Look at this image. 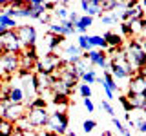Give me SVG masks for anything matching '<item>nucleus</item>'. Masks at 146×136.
Segmentation results:
<instances>
[{
	"label": "nucleus",
	"instance_id": "f257e3e1",
	"mask_svg": "<svg viewBox=\"0 0 146 136\" xmlns=\"http://www.w3.org/2000/svg\"><path fill=\"white\" fill-rule=\"evenodd\" d=\"M110 73H111V76L117 80H128V78H131V76H135V69L130 65V62H128V58H126V53H122L121 54H117V56H113V60L110 62Z\"/></svg>",
	"mask_w": 146,
	"mask_h": 136
},
{
	"label": "nucleus",
	"instance_id": "f03ea898",
	"mask_svg": "<svg viewBox=\"0 0 146 136\" xmlns=\"http://www.w3.org/2000/svg\"><path fill=\"white\" fill-rule=\"evenodd\" d=\"M126 58L130 62V65L135 67V71H146V53H144L143 44L139 40H130Z\"/></svg>",
	"mask_w": 146,
	"mask_h": 136
},
{
	"label": "nucleus",
	"instance_id": "7ed1b4c3",
	"mask_svg": "<svg viewBox=\"0 0 146 136\" xmlns=\"http://www.w3.org/2000/svg\"><path fill=\"white\" fill-rule=\"evenodd\" d=\"M68 124H70V118L64 111H55L49 114V120L46 124L44 129L46 131H51V133L58 134V136H66L68 133Z\"/></svg>",
	"mask_w": 146,
	"mask_h": 136
},
{
	"label": "nucleus",
	"instance_id": "20e7f679",
	"mask_svg": "<svg viewBox=\"0 0 146 136\" xmlns=\"http://www.w3.org/2000/svg\"><path fill=\"white\" fill-rule=\"evenodd\" d=\"M64 62L60 58V54L57 53H46L42 60L36 62V75H53L55 69H58V67H62Z\"/></svg>",
	"mask_w": 146,
	"mask_h": 136
},
{
	"label": "nucleus",
	"instance_id": "39448f33",
	"mask_svg": "<svg viewBox=\"0 0 146 136\" xmlns=\"http://www.w3.org/2000/svg\"><path fill=\"white\" fill-rule=\"evenodd\" d=\"M0 49L4 53H15L18 54L22 49V44L18 40V35H17V29H7L6 33L0 36Z\"/></svg>",
	"mask_w": 146,
	"mask_h": 136
},
{
	"label": "nucleus",
	"instance_id": "423d86ee",
	"mask_svg": "<svg viewBox=\"0 0 146 136\" xmlns=\"http://www.w3.org/2000/svg\"><path fill=\"white\" fill-rule=\"evenodd\" d=\"M17 35L20 40L22 47H35L36 44V29L33 26H18L17 27Z\"/></svg>",
	"mask_w": 146,
	"mask_h": 136
},
{
	"label": "nucleus",
	"instance_id": "0eeeda50",
	"mask_svg": "<svg viewBox=\"0 0 146 136\" xmlns=\"http://www.w3.org/2000/svg\"><path fill=\"white\" fill-rule=\"evenodd\" d=\"M26 120L29 122L31 129H42V127H46V124H48L49 120V112L46 111V109H29V112L26 114Z\"/></svg>",
	"mask_w": 146,
	"mask_h": 136
},
{
	"label": "nucleus",
	"instance_id": "6e6552de",
	"mask_svg": "<svg viewBox=\"0 0 146 136\" xmlns=\"http://www.w3.org/2000/svg\"><path fill=\"white\" fill-rule=\"evenodd\" d=\"M82 58H86V60L90 62V65H97L104 71L110 69V62H108V54L104 51H97V49H93V51L90 53H82Z\"/></svg>",
	"mask_w": 146,
	"mask_h": 136
},
{
	"label": "nucleus",
	"instance_id": "1a4fd4ad",
	"mask_svg": "<svg viewBox=\"0 0 146 136\" xmlns=\"http://www.w3.org/2000/svg\"><path fill=\"white\" fill-rule=\"evenodd\" d=\"M146 93V71H137L135 76H131L128 85V94H143Z\"/></svg>",
	"mask_w": 146,
	"mask_h": 136
},
{
	"label": "nucleus",
	"instance_id": "9d476101",
	"mask_svg": "<svg viewBox=\"0 0 146 136\" xmlns=\"http://www.w3.org/2000/svg\"><path fill=\"white\" fill-rule=\"evenodd\" d=\"M100 78H102L100 85H102L104 93H106V98L108 100H113V98H115V93L119 91V84L115 82V78L111 76V73H110V71H104Z\"/></svg>",
	"mask_w": 146,
	"mask_h": 136
},
{
	"label": "nucleus",
	"instance_id": "9b49d317",
	"mask_svg": "<svg viewBox=\"0 0 146 136\" xmlns=\"http://www.w3.org/2000/svg\"><path fill=\"white\" fill-rule=\"evenodd\" d=\"M20 56V69H26L29 71L33 65H36V62H38V54H36V47H27L22 54H18Z\"/></svg>",
	"mask_w": 146,
	"mask_h": 136
},
{
	"label": "nucleus",
	"instance_id": "f8f14e48",
	"mask_svg": "<svg viewBox=\"0 0 146 136\" xmlns=\"http://www.w3.org/2000/svg\"><path fill=\"white\" fill-rule=\"evenodd\" d=\"M24 116H26V112H24V105H22V103H18V105L9 103L6 107V112H4L2 118L7 120V122H11V124H15V122H20Z\"/></svg>",
	"mask_w": 146,
	"mask_h": 136
},
{
	"label": "nucleus",
	"instance_id": "ddd939ff",
	"mask_svg": "<svg viewBox=\"0 0 146 136\" xmlns=\"http://www.w3.org/2000/svg\"><path fill=\"white\" fill-rule=\"evenodd\" d=\"M80 7H82L86 16L93 18L95 15H102V2L100 0H82Z\"/></svg>",
	"mask_w": 146,
	"mask_h": 136
},
{
	"label": "nucleus",
	"instance_id": "4468645a",
	"mask_svg": "<svg viewBox=\"0 0 146 136\" xmlns=\"http://www.w3.org/2000/svg\"><path fill=\"white\" fill-rule=\"evenodd\" d=\"M2 67L6 73H15L20 69V56L15 53H6L2 56Z\"/></svg>",
	"mask_w": 146,
	"mask_h": 136
},
{
	"label": "nucleus",
	"instance_id": "2eb2a0df",
	"mask_svg": "<svg viewBox=\"0 0 146 136\" xmlns=\"http://www.w3.org/2000/svg\"><path fill=\"white\" fill-rule=\"evenodd\" d=\"M29 4V18H42L46 15V9H44V2H40V0H31Z\"/></svg>",
	"mask_w": 146,
	"mask_h": 136
},
{
	"label": "nucleus",
	"instance_id": "dca6fc26",
	"mask_svg": "<svg viewBox=\"0 0 146 136\" xmlns=\"http://www.w3.org/2000/svg\"><path fill=\"white\" fill-rule=\"evenodd\" d=\"M64 40H66V36H60V35H51L48 33L46 36V44H48V53H55V49H58L60 45L64 44Z\"/></svg>",
	"mask_w": 146,
	"mask_h": 136
},
{
	"label": "nucleus",
	"instance_id": "f3484780",
	"mask_svg": "<svg viewBox=\"0 0 146 136\" xmlns=\"http://www.w3.org/2000/svg\"><path fill=\"white\" fill-rule=\"evenodd\" d=\"M128 100H130L131 107L137 109V111H146V93L143 94H126Z\"/></svg>",
	"mask_w": 146,
	"mask_h": 136
},
{
	"label": "nucleus",
	"instance_id": "a211bd4d",
	"mask_svg": "<svg viewBox=\"0 0 146 136\" xmlns=\"http://www.w3.org/2000/svg\"><path fill=\"white\" fill-rule=\"evenodd\" d=\"M24 100H26V94H24V91H22L20 85H13V87L9 89V103L18 105V103H22Z\"/></svg>",
	"mask_w": 146,
	"mask_h": 136
},
{
	"label": "nucleus",
	"instance_id": "6ab92c4d",
	"mask_svg": "<svg viewBox=\"0 0 146 136\" xmlns=\"http://www.w3.org/2000/svg\"><path fill=\"white\" fill-rule=\"evenodd\" d=\"M64 56H66L68 62H71V60H75V58H80L82 56V51L79 49V45H77V44H70V45H66Z\"/></svg>",
	"mask_w": 146,
	"mask_h": 136
},
{
	"label": "nucleus",
	"instance_id": "aec40b11",
	"mask_svg": "<svg viewBox=\"0 0 146 136\" xmlns=\"http://www.w3.org/2000/svg\"><path fill=\"white\" fill-rule=\"evenodd\" d=\"M91 24H93V18L82 15L80 20L75 24V31H77V33H80V35H86V31H88V27H90Z\"/></svg>",
	"mask_w": 146,
	"mask_h": 136
},
{
	"label": "nucleus",
	"instance_id": "412c9836",
	"mask_svg": "<svg viewBox=\"0 0 146 136\" xmlns=\"http://www.w3.org/2000/svg\"><path fill=\"white\" fill-rule=\"evenodd\" d=\"M104 40H106L108 47H121V45H122L121 35L113 33V31H108V33H104Z\"/></svg>",
	"mask_w": 146,
	"mask_h": 136
},
{
	"label": "nucleus",
	"instance_id": "4be33fe9",
	"mask_svg": "<svg viewBox=\"0 0 146 136\" xmlns=\"http://www.w3.org/2000/svg\"><path fill=\"white\" fill-rule=\"evenodd\" d=\"M77 45H79V49L82 53L93 51V47H91V44H90V35H80L79 38H77Z\"/></svg>",
	"mask_w": 146,
	"mask_h": 136
},
{
	"label": "nucleus",
	"instance_id": "5701e85b",
	"mask_svg": "<svg viewBox=\"0 0 146 136\" xmlns=\"http://www.w3.org/2000/svg\"><path fill=\"white\" fill-rule=\"evenodd\" d=\"M0 26L2 27H6V29H17L18 24H17V20L15 18H11V16H7L6 13H0Z\"/></svg>",
	"mask_w": 146,
	"mask_h": 136
},
{
	"label": "nucleus",
	"instance_id": "b1692460",
	"mask_svg": "<svg viewBox=\"0 0 146 136\" xmlns=\"http://www.w3.org/2000/svg\"><path fill=\"white\" fill-rule=\"evenodd\" d=\"M90 44H91V47H99L100 51L108 49L106 40H104V36H100V35H91L90 36Z\"/></svg>",
	"mask_w": 146,
	"mask_h": 136
},
{
	"label": "nucleus",
	"instance_id": "393cba45",
	"mask_svg": "<svg viewBox=\"0 0 146 136\" xmlns=\"http://www.w3.org/2000/svg\"><path fill=\"white\" fill-rule=\"evenodd\" d=\"M13 133H15L13 124L2 118V124H0V136H13Z\"/></svg>",
	"mask_w": 146,
	"mask_h": 136
},
{
	"label": "nucleus",
	"instance_id": "a878e982",
	"mask_svg": "<svg viewBox=\"0 0 146 136\" xmlns=\"http://www.w3.org/2000/svg\"><path fill=\"white\" fill-rule=\"evenodd\" d=\"M70 11H71V9H68L66 6H62V4H58V6H57V9L53 11V15L57 16V18H58L60 22H64V20H68V15H70Z\"/></svg>",
	"mask_w": 146,
	"mask_h": 136
},
{
	"label": "nucleus",
	"instance_id": "bb28decb",
	"mask_svg": "<svg viewBox=\"0 0 146 136\" xmlns=\"http://www.w3.org/2000/svg\"><path fill=\"white\" fill-rule=\"evenodd\" d=\"M80 80L84 82V84H95V82H97V75H95V69H88L84 73V75L80 76Z\"/></svg>",
	"mask_w": 146,
	"mask_h": 136
},
{
	"label": "nucleus",
	"instance_id": "cd10ccee",
	"mask_svg": "<svg viewBox=\"0 0 146 136\" xmlns=\"http://www.w3.org/2000/svg\"><path fill=\"white\" fill-rule=\"evenodd\" d=\"M117 20H121L117 13H111V15H100V22H102L104 26H111V24H115Z\"/></svg>",
	"mask_w": 146,
	"mask_h": 136
},
{
	"label": "nucleus",
	"instance_id": "c85d7f7f",
	"mask_svg": "<svg viewBox=\"0 0 146 136\" xmlns=\"http://www.w3.org/2000/svg\"><path fill=\"white\" fill-rule=\"evenodd\" d=\"M49 33L51 35H60V36H66L64 35V26L60 24V22H49Z\"/></svg>",
	"mask_w": 146,
	"mask_h": 136
},
{
	"label": "nucleus",
	"instance_id": "c756f323",
	"mask_svg": "<svg viewBox=\"0 0 146 136\" xmlns=\"http://www.w3.org/2000/svg\"><path fill=\"white\" fill-rule=\"evenodd\" d=\"M121 31H122V35H126V36H133V22L131 20L121 22Z\"/></svg>",
	"mask_w": 146,
	"mask_h": 136
},
{
	"label": "nucleus",
	"instance_id": "7c9ffc66",
	"mask_svg": "<svg viewBox=\"0 0 146 136\" xmlns=\"http://www.w3.org/2000/svg\"><path fill=\"white\" fill-rule=\"evenodd\" d=\"M53 103H55V105L66 107L68 103H70V96H66V94H55V96H53Z\"/></svg>",
	"mask_w": 146,
	"mask_h": 136
},
{
	"label": "nucleus",
	"instance_id": "2f4dec72",
	"mask_svg": "<svg viewBox=\"0 0 146 136\" xmlns=\"http://www.w3.org/2000/svg\"><path fill=\"white\" fill-rule=\"evenodd\" d=\"M46 98H42V96H36L33 102L29 103V109H46Z\"/></svg>",
	"mask_w": 146,
	"mask_h": 136
},
{
	"label": "nucleus",
	"instance_id": "473e14b6",
	"mask_svg": "<svg viewBox=\"0 0 146 136\" xmlns=\"http://www.w3.org/2000/svg\"><path fill=\"white\" fill-rule=\"evenodd\" d=\"M119 103L122 105V109H124L126 112L133 111V107H131V103H130V100H128V96H126V94H121V96H119Z\"/></svg>",
	"mask_w": 146,
	"mask_h": 136
},
{
	"label": "nucleus",
	"instance_id": "72a5a7b5",
	"mask_svg": "<svg viewBox=\"0 0 146 136\" xmlns=\"http://www.w3.org/2000/svg\"><path fill=\"white\" fill-rule=\"evenodd\" d=\"M97 127V122L95 120H84V124H82V131H84L86 134L93 133V129Z\"/></svg>",
	"mask_w": 146,
	"mask_h": 136
},
{
	"label": "nucleus",
	"instance_id": "f704fd0d",
	"mask_svg": "<svg viewBox=\"0 0 146 136\" xmlns=\"http://www.w3.org/2000/svg\"><path fill=\"white\" fill-rule=\"evenodd\" d=\"M117 6H119V2H115V0H110V2H102V15H104V13H108V11H113V13H115Z\"/></svg>",
	"mask_w": 146,
	"mask_h": 136
},
{
	"label": "nucleus",
	"instance_id": "c9c22d12",
	"mask_svg": "<svg viewBox=\"0 0 146 136\" xmlns=\"http://www.w3.org/2000/svg\"><path fill=\"white\" fill-rule=\"evenodd\" d=\"M79 93L82 98H91V87L88 84H80L79 85Z\"/></svg>",
	"mask_w": 146,
	"mask_h": 136
},
{
	"label": "nucleus",
	"instance_id": "e433bc0d",
	"mask_svg": "<svg viewBox=\"0 0 146 136\" xmlns=\"http://www.w3.org/2000/svg\"><path fill=\"white\" fill-rule=\"evenodd\" d=\"M60 24L64 26V35H73V33H77L75 31V24H71L70 20H64V22H60Z\"/></svg>",
	"mask_w": 146,
	"mask_h": 136
},
{
	"label": "nucleus",
	"instance_id": "4c0bfd02",
	"mask_svg": "<svg viewBox=\"0 0 146 136\" xmlns=\"http://www.w3.org/2000/svg\"><path fill=\"white\" fill-rule=\"evenodd\" d=\"M100 107H102V109H104V111H106V112H108V114L111 116V118L115 116V109L111 107V103H110L108 100H102V102H100Z\"/></svg>",
	"mask_w": 146,
	"mask_h": 136
},
{
	"label": "nucleus",
	"instance_id": "58836bf2",
	"mask_svg": "<svg viewBox=\"0 0 146 136\" xmlns=\"http://www.w3.org/2000/svg\"><path fill=\"white\" fill-rule=\"evenodd\" d=\"M111 120H113V125H115V127H117V131H119V133H121V134H126V133H128V129H126V127H124V125H122V122H121V120H119V118H117V116H113V118H111Z\"/></svg>",
	"mask_w": 146,
	"mask_h": 136
},
{
	"label": "nucleus",
	"instance_id": "ea45409f",
	"mask_svg": "<svg viewBox=\"0 0 146 136\" xmlns=\"http://www.w3.org/2000/svg\"><path fill=\"white\" fill-rule=\"evenodd\" d=\"M68 20L71 22V24H77V22L80 20V15L77 11H70V15H68Z\"/></svg>",
	"mask_w": 146,
	"mask_h": 136
},
{
	"label": "nucleus",
	"instance_id": "a19ab883",
	"mask_svg": "<svg viewBox=\"0 0 146 136\" xmlns=\"http://www.w3.org/2000/svg\"><path fill=\"white\" fill-rule=\"evenodd\" d=\"M82 103H84V107L88 109V112H93L95 111V105H93V102H91V98H84V100H82Z\"/></svg>",
	"mask_w": 146,
	"mask_h": 136
},
{
	"label": "nucleus",
	"instance_id": "79ce46f5",
	"mask_svg": "<svg viewBox=\"0 0 146 136\" xmlns=\"http://www.w3.org/2000/svg\"><path fill=\"white\" fill-rule=\"evenodd\" d=\"M57 6H58L57 2H44V9H46V11H55Z\"/></svg>",
	"mask_w": 146,
	"mask_h": 136
},
{
	"label": "nucleus",
	"instance_id": "37998d69",
	"mask_svg": "<svg viewBox=\"0 0 146 136\" xmlns=\"http://www.w3.org/2000/svg\"><path fill=\"white\" fill-rule=\"evenodd\" d=\"M135 129L139 131V133H143V134H146V120H143V122H139V124L135 125Z\"/></svg>",
	"mask_w": 146,
	"mask_h": 136
},
{
	"label": "nucleus",
	"instance_id": "c03bdc74",
	"mask_svg": "<svg viewBox=\"0 0 146 136\" xmlns=\"http://www.w3.org/2000/svg\"><path fill=\"white\" fill-rule=\"evenodd\" d=\"M36 136H58V134H55V133H51V131H38V133H36Z\"/></svg>",
	"mask_w": 146,
	"mask_h": 136
},
{
	"label": "nucleus",
	"instance_id": "a18cd8bd",
	"mask_svg": "<svg viewBox=\"0 0 146 136\" xmlns=\"http://www.w3.org/2000/svg\"><path fill=\"white\" fill-rule=\"evenodd\" d=\"M40 22H44V24H48V26H49V15H44L42 18H40Z\"/></svg>",
	"mask_w": 146,
	"mask_h": 136
},
{
	"label": "nucleus",
	"instance_id": "49530a36",
	"mask_svg": "<svg viewBox=\"0 0 146 136\" xmlns=\"http://www.w3.org/2000/svg\"><path fill=\"white\" fill-rule=\"evenodd\" d=\"M100 136H113V133H111V131H104V133L100 134Z\"/></svg>",
	"mask_w": 146,
	"mask_h": 136
},
{
	"label": "nucleus",
	"instance_id": "de8ad7c7",
	"mask_svg": "<svg viewBox=\"0 0 146 136\" xmlns=\"http://www.w3.org/2000/svg\"><path fill=\"white\" fill-rule=\"evenodd\" d=\"M4 71V67H2V58H0V73Z\"/></svg>",
	"mask_w": 146,
	"mask_h": 136
},
{
	"label": "nucleus",
	"instance_id": "09e8293b",
	"mask_svg": "<svg viewBox=\"0 0 146 136\" xmlns=\"http://www.w3.org/2000/svg\"><path fill=\"white\" fill-rule=\"evenodd\" d=\"M143 49H144V53H146V40L143 42Z\"/></svg>",
	"mask_w": 146,
	"mask_h": 136
},
{
	"label": "nucleus",
	"instance_id": "8fccbe9b",
	"mask_svg": "<svg viewBox=\"0 0 146 136\" xmlns=\"http://www.w3.org/2000/svg\"><path fill=\"white\" fill-rule=\"evenodd\" d=\"M124 136H131V133H130V131H128V133H126V134H124Z\"/></svg>",
	"mask_w": 146,
	"mask_h": 136
}]
</instances>
